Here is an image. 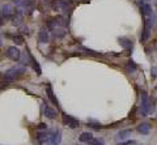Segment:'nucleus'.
Masks as SVG:
<instances>
[{"label": "nucleus", "instance_id": "obj_1", "mask_svg": "<svg viewBox=\"0 0 157 145\" xmlns=\"http://www.w3.org/2000/svg\"><path fill=\"white\" fill-rule=\"evenodd\" d=\"M26 68L22 65H17V67H13V68H9L6 75H4V79H6L7 81H13L14 79H17L18 76H21L22 73H25Z\"/></svg>", "mask_w": 157, "mask_h": 145}, {"label": "nucleus", "instance_id": "obj_2", "mask_svg": "<svg viewBox=\"0 0 157 145\" xmlns=\"http://www.w3.org/2000/svg\"><path fill=\"white\" fill-rule=\"evenodd\" d=\"M152 109H153V103L149 102L148 95H147L145 91H143V94H141V105H140L141 117H147V114H148Z\"/></svg>", "mask_w": 157, "mask_h": 145}, {"label": "nucleus", "instance_id": "obj_3", "mask_svg": "<svg viewBox=\"0 0 157 145\" xmlns=\"http://www.w3.org/2000/svg\"><path fill=\"white\" fill-rule=\"evenodd\" d=\"M63 124L64 125H68L70 128H77L80 125V122L77 119H75L71 115H67V114H63Z\"/></svg>", "mask_w": 157, "mask_h": 145}, {"label": "nucleus", "instance_id": "obj_4", "mask_svg": "<svg viewBox=\"0 0 157 145\" xmlns=\"http://www.w3.org/2000/svg\"><path fill=\"white\" fill-rule=\"evenodd\" d=\"M14 13H16V11H14V7L12 4H6V6H3L2 11H0V16L3 18H11L13 17Z\"/></svg>", "mask_w": 157, "mask_h": 145}, {"label": "nucleus", "instance_id": "obj_5", "mask_svg": "<svg viewBox=\"0 0 157 145\" xmlns=\"http://www.w3.org/2000/svg\"><path fill=\"white\" fill-rule=\"evenodd\" d=\"M7 56L9 58V59H12L13 61H18L20 59H21V52H20V50L17 47H8L7 48Z\"/></svg>", "mask_w": 157, "mask_h": 145}, {"label": "nucleus", "instance_id": "obj_6", "mask_svg": "<svg viewBox=\"0 0 157 145\" xmlns=\"http://www.w3.org/2000/svg\"><path fill=\"white\" fill-rule=\"evenodd\" d=\"M46 93H47V97L50 98V101L51 102L55 105V106H58L59 107V101H58V98L55 97V94H54V91H52V88H51V85L48 84L47 85V88H46Z\"/></svg>", "mask_w": 157, "mask_h": 145}, {"label": "nucleus", "instance_id": "obj_7", "mask_svg": "<svg viewBox=\"0 0 157 145\" xmlns=\"http://www.w3.org/2000/svg\"><path fill=\"white\" fill-rule=\"evenodd\" d=\"M28 52V56H29V60H30V63H32V65H33V68H34V71L37 72V75H41L42 73V71H41V67H39V64H38V61L34 59V56L29 52V50L26 51Z\"/></svg>", "mask_w": 157, "mask_h": 145}, {"label": "nucleus", "instance_id": "obj_8", "mask_svg": "<svg viewBox=\"0 0 157 145\" xmlns=\"http://www.w3.org/2000/svg\"><path fill=\"white\" fill-rule=\"evenodd\" d=\"M131 133H132V129H123V131L118 132L115 139H117V141H123V140H126L128 136H131Z\"/></svg>", "mask_w": 157, "mask_h": 145}, {"label": "nucleus", "instance_id": "obj_9", "mask_svg": "<svg viewBox=\"0 0 157 145\" xmlns=\"http://www.w3.org/2000/svg\"><path fill=\"white\" fill-rule=\"evenodd\" d=\"M56 111L54 110V109H51L50 106H45V117L46 118H48V119H55L56 118Z\"/></svg>", "mask_w": 157, "mask_h": 145}, {"label": "nucleus", "instance_id": "obj_10", "mask_svg": "<svg viewBox=\"0 0 157 145\" xmlns=\"http://www.w3.org/2000/svg\"><path fill=\"white\" fill-rule=\"evenodd\" d=\"M38 42L39 43H47L48 42V33L45 30V29H42V30L38 33Z\"/></svg>", "mask_w": 157, "mask_h": 145}, {"label": "nucleus", "instance_id": "obj_11", "mask_svg": "<svg viewBox=\"0 0 157 145\" xmlns=\"http://www.w3.org/2000/svg\"><path fill=\"white\" fill-rule=\"evenodd\" d=\"M119 45L123 47V48H127V50H130V48H132V42L128 39V38H124V37H122L119 38Z\"/></svg>", "mask_w": 157, "mask_h": 145}, {"label": "nucleus", "instance_id": "obj_12", "mask_svg": "<svg viewBox=\"0 0 157 145\" xmlns=\"http://www.w3.org/2000/svg\"><path fill=\"white\" fill-rule=\"evenodd\" d=\"M92 139H93V135L90 132H82L80 136H78V140H80L81 143H89Z\"/></svg>", "mask_w": 157, "mask_h": 145}, {"label": "nucleus", "instance_id": "obj_13", "mask_svg": "<svg viewBox=\"0 0 157 145\" xmlns=\"http://www.w3.org/2000/svg\"><path fill=\"white\" fill-rule=\"evenodd\" d=\"M149 129H151V125L147 124V123H141L140 125H137V131L143 135H148L149 133Z\"/></svg>", "mask_w": 157, "mask_h": 145}, {"label": "nucleus", "instance_id": "obj_14", "mask_svg": "<svg viewBox=\"0 0 157 145\" xmlns=\"http://www.w3.org/2000/svg\"><path fill=\"white\" fill-rule=\"evenodd\" d=\"M21 20H22V13L21 12H16L13 14V17H12V24L13 25H20V24H21Z\"/></svg>", "mask_w": 157, "mask_h": 145}, {"label": "nucleus", "instance_id": "obj_15", "mask_svg": "<svg viewBox=\"0 0 157 145\" xmlns=\"http://www.w3.org/2000/svg\"><path fill=\"white\" fill-rule=\"evenodd\" d=\"M90 145H105V141L104 139H100V137H93L90 141H89Z\"/></svg>", "mask_w": 157, "mask_h": 145}, {"label": "nucleus", "instance_id": "obj_16", "mask_svg": "<svg viewBox=\"0 0 157 145\" xmlns=\"http://www.w3.org/2000/svg\"><path fill=\"white\" fill-rule=\"evenodd\" d=\"M13 42L16 43V45H24V37L22 35H20V34H16V35H13Z\"/></svg>", "mask_w": 157, "mask_h": 145}, {"label": "nucleus", "instance_id": "obj_17", "mask_svg": "<svg viewBox=\"0 0 157 145\" xmlns=\"http://www.w3.org/2000/svg\"><path fill=\"white\" fill-rule=\"evenodd\" d=\"M127 68H128V71H130V72H135L137 67H136V64H135L134 61L130 60V61H128V64H127Z\"/></svg>", "mask_w": 157, "mask_h": 145}, {"label": "nucleus", "instance_id": "obj_18", "mask_svg": "<svg viewBox=\"0 0 157 145\" xmlns=\"http://www.w3.org/2000/svg\"><path fill=\"white\" fill-rule=\"evenodd\" d=\"M88 124H89L92 128H94V129H101V128H102V125H101L100 123H96V122H93V120H89V122H88Z\"/></svg>", "mask_w": 157, "mask_h": 145}, {"label": "nucleus", "instance_id": "obj_19", "mask_svg": "<svg viewBox=\"0 0 157 145\" xmlns=\"http://www.w3.org/2000/svg\"><path fill=\"white\" fill-rule=\"evenodd\" d=\"M136 143L134 141V140H127V141H124V143H119L118 145H135Z\"/></svg>", "mask_w": 157, "mask_h": 145}, {"label": "nucleus", "instance_id": "obj_20", "mask_svg": "<svg viewBox=\"0 0 157 145\" xmlns=\"http://www.w3.org/2000/svg\"><path fill=\"white\" fill-rule=\"evenodd\" d=\"M38 128H39V129H46V124H43V123H39Z\"/></svg>", "mask_w": 157, "mask_h": 145}, {"label": "nucleus", "instance_id": "obj_21", "mask_svg": "<svg viewBox=\"0 0 157 145\" xmlns=\"http://www.w3.org/2000/svg\"><path fill=\"white\" fill-rule=\"evenodd\" d=\"M47 145H58V144H56V143H54L52 140L48 139V140H47Z\"/></svg>", "mask_w": 157, "mask_h": 145}, {"label": "nucleus", "instance_id": "obj_22", "mask_svg": "<svg viewBox=\"0 0 157 145\" xmlns=\"http://www.w3.org/2000/svg\"><path fill=\"white\" fill-rule=\"evenodd\" d=\"M24 2V0H13V3L16 4V6H20V4H21Z\"/></svg>", "mask_w": 157, "mask_h": 145}, {"label": "nucleus", "instance_id": "obj_23", "mask_svg": "<svg viewBox=\"0 0 157 145\" xmlns=\"http://www.w3.org/2000/svg\"><path fill=\"white\" fill-rule=\"evenodd\" d=\"M152 72H153V75L157 77V67H153V68H152Z\"/></svg>", "mask_w": 157, "mask_h": 145}, {"label": "nucleus", "instance_id": "obj_24", "mask_svg": "<svg viewBox=\"0 0 157 145\" xmlns=\"http://www.w3.org/2000/svg\"><path fill=\"white\" fill-rule=\"evenodd\" d=\"M3 20H4V18H3L2 16H0V25H2V24H3Z\"/></svg>", "mask_w": 157, "mask_h": 145}, {"label": "nucleus", "instance_id": "obj_25", "mask_svg": "<svg viewBox=\"0 0 157 145\" xmlns=\"http://www.w3.org/2000/svg\"><path fill=\"white\" fill-rule=\"evenodd\" d=\"M2 45H3V43H2V39H0V47H2Z\"/></svg>", "mask_w": 157, "mask_h": 145}]
</instances>
